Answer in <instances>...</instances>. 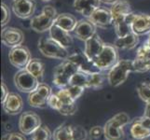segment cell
<instances>
[{
    "label": "cell",
    "mask_w": 150,
    "mask_h": 140,
    "mask_svg": "<svg viewBox=\"0 0 150 140\" xmlns=\"http://www.w3.org/2000/svg\"><path fill=\"white\" fill-rule=\"evenodd\" d=\"M81 69L80 64L72 59L71 57L64 60L58 65L53 72V84L62 89L69 85V81L76 72Z\"/></svg>",
    "instance_id": "obj_1"
},
{
    "label": "cell",
    "mask_w": 150,
    "mask_h": 140,
    "mask_svg": "<svg viewBox=\"0 0 150 140\" xmlns=\"http://www.w3.org/2000/svg\"><path fill=\"white\" fill-rule=\"evenodd\" d=\"M131 72H134L133 61L128 59L118 60L117 63L109 70L107 74V81L113 87H118L128 79Z\"/></svg>",
    "instance_id": "obj_2"
},
{
    "label": "cell",
    "mask_w": 150,
    "mask_h": 140,
    "mask_svg": "<svg viewBox=\"0 0 150 140\" xmlns=\"http://www.w3.org/2000/svg\"><path fill=\"white\" fill-rule=\"evenodd\" d=\"M38 50L48 58L65 60L69 58V53L66 48L56 42L50 37H43L38 41Z\"/></svg>",
    "instance_id": "obj_3"
},
{
    "label": "cell",
    "mask_w": 150,
    "mask_h": 140,
    "mask_svg": "<svg viewBox=\"0 0 150 140\" xmlns=\"http://www.w3.org/2000/svg\"><path fill=\"white\" fill-rule=\"evenodd\" d=\"M57 16L58 14L52 6H45L40 14L32 18L30 26L34 31L38 33L50 31V29L54 24Z\"/></svg>",
    "instance_id": "obj_4"
},
{
    "label": "cell",
    "mask_w": 150,
    "mask_h": 140,
    "mask_svg": "<svg viewBox=\"0 0 150 140\" xmlns=\"http://www.w3.org/2000/svg\"><path fill=\"white\" fill-rule=\"evenodd\" d=\"M117 50V49L114 45L105 44L103 50L91 62V65L95 66L97 69H99V71L110 70L120 60Z\"/></svg>",
    "instance_id": "obj_5"
},
{
    "label": "cell",
    "mask_w": 150,
    "mask_h": 140,
    "mask_svg": "<svg viewBox=\"0 0 150 140\" xmlns=\"http://www.w3.org/2000/svg\"><path fill=\"white\" fill-rule=\"evenodd\" d=\"M14 84L16 88L23 92L30 93L37 90L40 84V80L32 75L27 69H21L14 76Z\"/></svg>",
    "instance_id": "obj_6"
},
{
    "label": "cell",
    "mask_w": 150,
    "mask_h": 140,
    "mask_svg": "<svg viewBox=\"0 0 150 140\" xmlns=\"http://www.w3.org/2000/svg\"><path fill=\"white\" fill-rule=\"evenodd\" d=\"M8 60L14 67L17 69L26 68L31 60V54L29 50L24 46H17L11 48L8 53Z\"/></svg>",
    "instance_id": "obj_7"
},
{
    "label": "cell",
    "mask_w": 150,
    "mask_h": 140,
    "mask_svg": "<svg viewBox=\"0 0 150 140\" xmlns=\"http://www.w3.org/2000/svg\"><path fill=\"white\" fill-rule=\"evenodd\" d=\"M41 126L40 117L32 111L23 112L19 120V128L23 134H33Z\"/></svg>",
    "instance_id": "obj_8"
},
{
    "label": "cell",
    "mask_w": 150,
    "mask_h": 140,
    "mask_svg": "<svg viewBox=\"0 0 150 140\" xmlns=\"http://www.w3.org/2000/svg\"><path fill=\"white\" fill-rule=\"evenodd\" d=\"M1 38L2 43L9 47V48H14V47L21 46L24 40V35L22 30L15 27H6L2 30L1 32Z\"/></svg>",
    "instance_id": "obj_9"
},
{
    "label": "cell",
    "mask_w": 150,
    "mask_h": 140,
    "mask_svg": "<svg viewBox=\"0 0 150 140\" xmlns=\"http://www.w3.org/2000/svg\"><path fill=\"white\" fill-rule=\"evenodd\" d=\"M96 27L108 28L114 24V20L111 10L106 8H98L91 16L88 18Z\"/></svg>",
    "instance_id": "obj_10"
},
{
    "label": "cell",
    "mask_w": 150,
    "mask_h": 140,
    "mask_svg": "<svg viewBox=\"0 0 150 140\" xmlns=\"http://www.w3.org/2000/svg\"><path fill=\"white\" fill-rule=\"evenodd\" d=\"M103 46H105V43L103 42L97 34L92 36L89 39H87L85 41L84 56L86 57L88 62L91 63L100 54V53L103 49Z\"/></svg>",
    "instance_id": "obj_11"
},
{
    "label": "cell",
    "mask_w": 150,
    "mask_h": 140,
    "mask_svg": "<svg viewBox=\"0 0 150 140\" xmlns=\"http://www.w3.org/2000/svg\"><path fill=\"white\" fill-rule=\"evenodd\" d=\"M12 9L17 17L21 19L30 18L35 12V0H13Z\"/></svg>",
    "instance_id": "obj_12"
},
{
    "label": "cell",
    "mask_w": 150,
    "mask_h": 140,
    "mask_svg": "<svg viewBox=\"0 0 150 140\" xmlns=\"http://www.w3.org/2000/svg\"><path fill=\"white\" fill-rule=\"evenodd\" d=\"M133 12H131L124 16L118 17L114 20V28L115 32L117 36V38H122L125 36L132 33V22L134 17Z\"/></svg>",
    "instance_id": "obj_13"
},
{
    "label": "cell",
    "mask_w": 150,
    "mask_h": 140,
    "mask_svg": "<svg viewBox=\"0 0 150 140\" xmlns=\"http://www.w3.org/2000/svg\"><path fill=\"white\" fill-rule=\"evenodd\" d=\"M4 111L9 115H17L22 112L23 107V102L21 97L16 92H9L7 99L2 103Z\"/></svg>",
    "instance_id": "obj_14"
},
{
    "label": "cell",
    "mask_w": 150,
    "mask_h": 140,
    "mask_svg": "<svg viewBox=\"0 0 150 140\" xmlns=\"http://www.w3.org/2000/svg\"><path fill=\"white\" fill-rule=\"evenodd\" d=\"M74 34L79 39L86 41L96 34V26L89 19L81 20L77 23Z\"/></svg>",
    "instance_id": "obj_15"
},
{
    "label": "cell",
    "mask_w": 150,
    "mask_h": 140,
    "mask_svg": "<svg viewBox=\"0 0 150 140\" xmlns=\"http://www.w3.org/2000/svg\"><path fill=\"white\" fill-rule=\"evenodd\" d=\"M132 33L138 36L150 33V15L134 14L132 22Z\"/></svg>",
    "instance_id": "obj_16"
},
{
    "label": "cell",
    "mask_w": 150,
    "mask_h": 140,
    "mask_svg": "<svg viewBox=\"0 0 150 140\" xmlns=\"http://www.w3.org/2000/svg\"><path fill=\"white\" fill-rule=\"evenodd\" d=\"M101 0H75L74 9L76 12L89 18L95 10L100 8Z\"/></svg>",
    "instance_id": "obj_17"
},
{
    "label": "cell",
    "mask_w": 150,
    "mask_h": 140,
    "mask_svg": "<svg viewBox=\"0 0 150 140\" xmlns=\"http://www.w3.org/2000/svg\"><path fill=\"white\" fill-rule=\"evenodd\" d=\"M103 136L106 140H123L125 134L123 127L110 119L103 126Z\"/></svg>",
    "instance_id": "obj_18"
},
{
    "label": "cell",
    "mask_w": 150,
    "mask_h": 140,
    "mask_svg": "<svg viewBox=\"0 0 150 140\" xmlns=\"http://www.w3.org/2000/svg\"><path fill=\"white\" fill-rule=\"evenodd\" d=\"M50 37L54 39L56 42H58L64 48H68L73 43V38L69 32L62 29L61 27L57 26L56 24H53L52 27L50 29Z\"/></svg>",
    "instance_id": "obj_19"
},
{
    "label": "cell",
    "mask_w": 150,
    "mask_h": 140,
    "mask_svg": "<svg viewBox=\"0 0 150 140\" xmlns=\"http://www.w3.org/2000/svg\"><path fill=\"white\" fill-rule=\"evenodd\" d=\"M77 23L79 22L76 21V18L73 16L72 14L62 13V14H58V16L56 17L54 24L61 27L62 29L67 31V32L71 33L74 32Z\"/></svg>",
    "instance_id": "obj_20"
},
{
    "label": "cell",
    "mask_w": 150,
    "mask_h": 140,
    "mask_svg": "<svg viewBox=\"0 0 150 140\" xmlns=\"http://www.w3.org/2000/svg\"><path fill=\"white\" fill-rule=\"evenodd\" d=\"M138 43L139 36L134 33H131L125 37L117 38L114 43V46L118 50H132L135 48Z\"/></svg>",
    "instance_id": "obj_21"
},
{
    "label": "cell",
    "mask_w": 150,
    "mask_h": 140,
    "mask_svg": "<svg viewBox=\"0 0 150 140\" xmlns=\"http://www.w3.org/2000/svg\"><path fill=\"white\" fill-rule=\"evenodd\" d=\"M110 10L113 16V20L132 12L131 9V5L127 0H117L115 4L112 5Z\"/></svg>",
    "instance_id": "obj_22"
},
{
    "label": "cell",
    "mask_w": 150,
    "mask_h": 140,
    "mask_svg": "<svg viewBox=\"0 0 150 140\" xmlns=\"http://www.w3.org/2000/svg\"><path fill=\"white\" fill-rule=\"evenodd\" d=\"M130 133L133 139H146L150 137V129L144 127L138 121V119H135L133 121L130 129Z\"/></svg>",
    "instance_id": "obj_23"
},
{
    "label": "cell",
    "mask_w": 150,
    "mask_h": 140,
    "mask_svg": "<svg viewBox=\"0 0 150 140\" xmlns=\"http://www.w3.org/2000/svg\"><path fill=\"white\" fill-rule=\"evenodd\" d=\"M90 70H82L80 69L79 72L71 77L69 81V85L72 86H79L83 88H88V83H89V76H90ZM68 85V86H69Z\"/></svg>",
    "instance_id": "obj_24"
},
{
    "label": "cell",
    "mask_w": 150,
    "mask_h": 140,
    "mask_svg": "<svg viewBox=\"0 0 150 140\" xmlns=\"http://www.w3.org/2000/svg\"><path fill=\"white\" fill-rule=\"evenodd\" d=\"M25 69H27L31 74L34 75L35 77H38L39 80H41L44 75L45 65L43 62H41L38 59H31Z\"/></svg>",
    "instance_id": "obj_25"
},
{
    "label": "cell",
    "mask_w": 150,
    "mask_h": 140,
    "mask_svg": "<svg viewBox=\"0 0 150 140\" xmlns=\"http://www.w3.org/2000/svg\"><path fill=\"white\" fill-rule=\"evenodd\" d=\"M28 103L31 107H37V108H45L48 105V99H46L44 96H42L38 91H34L29 93L28 95Z\"/></svg>",
    "instance_id": "obj_26"
},
{
    "label": "cell",
    "mask_w": 150,
    "mask_h": 140,
    "mask_svg": "<svg viewBox=\"0 0 150 140\" xmlns=\"http://www.w3.org/2000/svg\"><path fill=\"white\" fill-rule=\"evenodd\" d=\"M53 140H73L72 138V132H71V125H63L59 126L54 131L52 134Z\"/></svg>",
    "instance_id": "obj_27"
},
{
    "label": "cell",
    "mask_w": 150,
    "mask_h": 140,
    "mask_svg": "<svg viewBox=\"0 0 150 140\" xmlns=\"http://www.w3.org/2000/svg\"><path fill=\"white\" fill-rule=\"evenodd\" d=\"M134 72L144 73L150 71V57H135L133 61Z\"/></svg>",
    "instance_id": "obj_28"
},
{
    "label": "cell",
    "mask_w": 150,
    "mask_h": 140,
    "mask_svg": "<svg viewBox=\"0 0 150 140\" xmlns=\"http://www.w3.org/2000/svg\"><path fill=\"white\" fill-rule=\"evenodd\" d=\"M105 77L100 72H90L89 76V83L88 88H92V89H100L103 87V82H105Z\"/></svg>",
    "instance_id": "obj_29"
},
{
    "label": "cell",
    "mask_w": 150,
    "mask_h": 140,
    "mask_svg": "<svg viewBox=\"0 0 150 140\" xmlns=\"http://www.w3.org/2000/svg\"><path fill=\"white\" fill-rule=\"evenodd\" d=\"M138 95L141 99L146 103L150 104V83L149 82H142L137 87Z\"/></svg>",
    "instance_id": "obj_30"
},
{
    "label": "cell",
    "mask_w": 150,
    "mask_h": 140,
    "mask_svg": "<svg viewBox=\"0 0 150 140\" xmlns=\"http://www.w3.org/2000/svg\"><path fill=\"white\" fill-rule=\"evenodd\" d=\"M51 132L47 126H40L32 134V140H50Z\"/></svg>",
    "instance_id": "obj_31"
},
{
    "label": "cell",
    "mask_w": 150,
    "mask_h": 140,
    "mask_svg": "<svg viewBox=\"0 0 150 140\" xmlns=\"http://www.w3.org/2000/svg\"><path fill=\"white\" fill-rule=\"evenodd\" d=\"M72 138L73 140H86L87 132L85 129L79 125H71Z\"/></svg>",
    "instance_id": "obj_32"
},
{
    "label": "cell",
    "mask_w": 150,
    "mask_h": 140,
    "mask_svg": "<svg viewBox=\"0 0 150 140\" xmlns=\"http://www.w3.org/2000/svg\"><path fill=\"white\" fill-rule=\"evenodd\" d=\"M48 105L49 107H50L51 108H53V109L57 111H60L61 108L63 107V103H62L57 93H52L50 96V98L48 99Z\"/></svg>",
    "instance_id": "obj_33"
},
{
    "label": "cell",
    "mask_w": 150,
    "mask_h": 140,
    "mask_svg": "<svg viewBox=\"0 0 150 140\" xmlns=\"http://www.w3.org/2000/svg\"><path fill=\"white\" fill-rule=\"evenodd\" d=\"M111 119L113 121H115L117 123L120 124V125L122 126V127L127 125V124L129 123V122H130V117H129V115L125 112L117 113L114 117H112Z\"/></svg>",
    "instance_id": "obj_34"
},
{
    "label": "cell",
    "mask_w": 150,
    "mask_h": 140,
    "mask_svg": "<svg viewBox=\"0 0 150 140\" xmlns=\"http://www.w3.org/2000/svg\"><path fill=\"white\" fill-rule=\"evenodd\" d=\"M66 89L68 90L70 95L72 96L74 100H76L77 98H79L82 93L84 92L85 91V88L83 87H79V86H72V85H69L66 87Z\"/></svg>",
    "instance_id": "obj_35"
},
{
    "label": "cell",
    "mask_w": 150,
    "mask_h": 140,
    "mask_svg": "<svg viewBox=\"0 0 150 140\" xmlns=\"http://www.w3.org/2000/svg\"><path fill=\"white\" fill-rule=\"evenodd\" d=\"M35 91H38L41 95L46 98V99H49L50 96L52 95L51 88L49 85L45 84V83H41V82H40V84L38 85V87L37 88V90Z\"/></svg>",
    "instance_id": "obj_36"
},
{
    "label": "cell",
    "mask_w": 150,
    "mask_h": 140,
    "mask_svg": "<svg viewBox=\"0 0 150 140\" xmlns=\"http://www.w3.org/2000/svg\"><path fill=\"white\" fill-rule=\"evenodd\" d=\"M1 12H2V19H1V25L5 26L10 19V10L7 5L1 4Z\"/></svg>",
    "instance_id": "obj_37"
},
{
    "label": "cell",
    "mask_w": 150,
    "mask_h": 140,
    "mask_svg": "<svg viewBox=\"0 0 150 140\" xmlns=\"http://www.w3.org/2000/svg\"><path fill=\"white\" fill-rule=\"evenodd\" d=\"M76 111V106L75 103V104H72V105L64 106L61 108V110L59 112L60 114H62V115H64V116H71V115H74Z\"/></svg>",
    "instance_id": "obj_38"
},
{
    "label": "cell",
    "mask_w": 150,
    "mask_h": 140,
    "mask_svg": "<svg viewBox=\"0 0 150 140\" xmlns=\"http://www.w3.org/2000/svg\"><path fill=\"white\" fill-rule=\"evenodd\" d=\"M90 134L93 138H100L102 134H103V128L100 126H93L90 130Z\"/></svg>",
    "instance_id": "obj_39"
},
{
    "label": "cell",
    "mask_w": 150,
    "mask_h": 140,
    "mask_svg": "<svg viewBox=\"0 0 150 140\" xmlns=\"http://www.w3.org/2000/svg\"><path fill=\"white\" fill-rule=\"evenodd\" d=\"M2 140H26V138L19 133H11L4 136Z\"/></svg>",
    "instance_id": "obj_40"
},
{
    "label": "cell",
    "mask_w": 150,
    "mask_h": 140,
    "mask_svg": "<svg viewBox=\"0 0 150 140\" xmlns=\"http://www.w3.org/2000/svg\"><path fill=\"white\" fill-rule=\"evenodd\" d=\"M9 95V92L8 90V87L6 86V84L2 82L1 83V104L7 99L8 95Z\"/></svg>",
    "instance_id": "obj_41"
},
{
    "label": "cell",
    "mask_w": 150,
    "mask_h": 140,
    "mask_svg": "<svg viewBox=\"0 0 150 140\" xmlns=\"http://www.w3.org/2000/svg\"><path fill=\"white\" fill-rule=\"evenodd\" d=\"M138 119V121L140 122L144 126V127H146V128H149L150 129V120L148 118H146V116H142V117H139V118H137Z\"/></svg>",
    "instance_id": "obj_42"
},
{
    "label": "cell",
    "mask_w": 150,
    "mask_h": 140,
    "mask_svg": "<svg viewBox=\"0 0 150 140\" xmlns=\"http://www.w3.org/2000/svg\"><path fill=\"white\" fill-rule=\"evenodd\" d=\"M144 116H146L150 120V104H146V108H144Z\"/></svg>",
    "instance_id": "obj_43"
},
{
    "label": "cell",
    "mask_w": 150,
    "mask_h": 140,
    "mask_svg": "<svg viewBox=\"0 0 150 140\" xmlns=\"http://www.w3.org/2000/svg\"><path fill=\"white\" fill-rule=\"evenodd\" d=\"M117 0H101V2L105 3V4H108V5H113L115 4Z\"/></svg>",
    "instance_id": "obj_44"
},
{
    "label": "cell",
    "mask_w": 150,
    "mask_h": 140,
    "mask_svg": "<svg viewBox=\"0 0 150 140\" xmlns=\"http://www.w3.org/2000/svg\"><path fill=\"white\" fill-rule=\"evenodd\" d=\"M144 43H146V45L149 47V48H150V33H149V36H148V38H147V40H146Z\"/></svg>",
    "instance_id": "obj_45"
},
{
    "label": "cell",
    "mask_w": 150,
    "mask_h": 140,
    "mask_svg": "<svg viewBox=\"0 0 150 140\" xmlns=\"http://www.w3.org/2000/svg\"><path fill=\"white\" fill-rule=\"evenodd\" d=\"M133 140H144V139H133Z\"/></svg>",
    "instance_id": "obj_46"
},
{
    "label": "cell",
    "mask_w": 150,
    "mask_h": 140,
    "mask_svg": "<svg viewBox=\"0 0 150 140\" xmlns=\"http://www.w3.org/2000/svg\"><path fill=\"white\" fill-rule=\"evenodd\" d=\"M44 1H50V0H44Z\"/></svg>",
    "instance_id": "obj_47"
}]
</instances>
